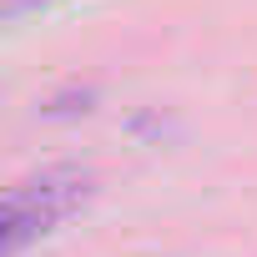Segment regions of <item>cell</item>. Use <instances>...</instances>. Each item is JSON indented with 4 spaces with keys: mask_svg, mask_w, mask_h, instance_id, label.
Listing matches in <instances>:
<instances>
[{
    "mask_svg": "<svg viewBox=\"0 0 257 257\" xmlns=\"http://www.w3.org/2000/svg\"><path fill=\"white\" fill-rule=\"evenodd\" d=\"M96 177L86 167H46L26 182H16L0 207V257H21L31 242H41L56 222H66L86 197Z\"/></svg>",
    "mask_w": 257,
    "mask_h": 257,
    "instance_id": "cell-1",
    "label": "cell"
},
{
    "mask_svg": "<svg viewBox=\"0 0 257 257\" xmlns=\"http://www.w3.org/2000/svg\"><path fill=\"white\" fill-rule=\"evenodd\" d=\"M51 6H66V0H6V16H31V11H51Z\"/></svg>",
    "mask_w": 257,
    "mask_h": 257,
    "instance_id": "cell-2",
    "label": "cell"
}]
</instances>
